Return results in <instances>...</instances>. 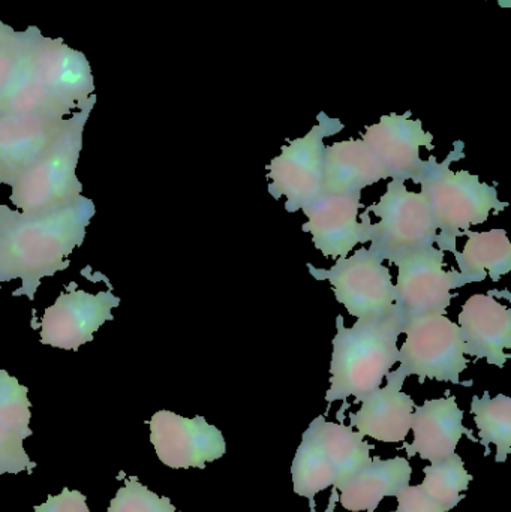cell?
I'll return each instance as SVG.
<instances>
[{"label": "cell", "instance_id": "6da1fadb", "mask_svg": "<svg viewBox=\"0 0 511 512\" xmlns=\"http://www.w3.org/2000/svg\"><path fill=\"white\" fill-rule=\"evenodd\" d=\"M95 213V204L84 195L38 215L6 207L0 221V283L21 280L15 297L35 300L45 277L71 265V255L83 245Z\"/></svg>", "mask_w": 511, "mask_h": 512}, {"label": "cell", "instance_id": "7a4b0ae2", "mask_svg": "<svg viewBox=\"0 0 511 512\" xmlns=\"http://www.w3.org/2000/svg\"><path fill=\"white\" fill-rule=\"evenodd\" d=\"M401 316L393 310L389 316L357 319L351 328L345 327L344 316L336 318V336L330 361V388L327 403L344 400L338 412L348 408V397L363 402L381 387L387 373L398 363V339L401 336Z\"/></svg>", "mask_w": 511, "mask_h": 512}, {"label": "cell", "instance_id": "3957f363", "mask_svg": "<svg viewBox=\"0 0 511 512\" xmlns=\"http://www.w3.org/2000/svg\"><path fill=\"white\" fill-rule=\"evenodd\" d=\"M464 149L465 144L456 141L443 162H438L434 155L429 156L414 179V183L422 186L420 192L428 200L440 231L435 243L440 251L453 254L458 251L456 240L462 231L485 224L492 212H504L509 207V203L498 198L497 186L480 182L479 176L468 171L450 168L452 162L465 158Z\"/></svg>", "mask_w": 511, "mask_h": 512}, {"label": "cell", "instance_id": "277c9868", "mask_svg": "<svg viewBox=\"0 0 511 512\" xmlns=\"http://www.w3.org/2000/svg\"><path fill=\"white\" fill-rule=\"evenodd\" d=\"M95 104L93 93L87 105L69 119H63L50 146L12 183L9 198L17 212L38 215L68 206L83 195L77 167L83 149L84 128Z\"/></svg>", "mask_w": 511, "mask_h": 512}, {"label": "cell", "instance_id": "5b68a950", "mask_svg": "<svg viewBox=\"0 0 511 512\" xmlns=\"http://www.w3.org/2000/svg\"><path fill=\"white\" fill-rule=\"evenodd\" d=\"M401 333L407 334V340L399 349L398 369L390 370L384 378L387 384L402 388L408 376H417L420 384L435 379L465 387L473 385V381L459 379L470 361L465 358L464 340L456 322L441 313H429L405 321Z\"/></svg>", "mask_w": 511, "mask_h": 512}, {"label": "cell", "instance_id": "8992f818", "mask_svg": "<svg viewBox=\"0 0 511 512\" xmlns=\"http://www.w3.org/2000/svg\"><path fill=\"white\" fill-rule=\"evenodd\" d=\"M315 125L305 137L282 147L281 155L272 159L269 167V194L276 201L287 198L285 210L296 213L323 195L324 140L345 128L339 119L318 114Z\"/></svg>", "mask_w": 511, "mask_h": 512}, {"label": "cell", "instance_id": "52a82bcc", "mask_svg": "<svg viewBox=\"0 0 511 512\" xmlns=\"http://www.w3.org/2000/svg\"><path fill=\"white\" fill-rule=\"evenodd\" d=\"M368 210L380 218L369 249L383 261L435 245L438 228L428 200L422 192L408 191L405 182L392 180L380 203Z\"/></svg>", "mask_w": 511, "mask_h": 512}, {"label": "cell", "instance_id": "ba28073f", "mask_svg": "<svg viewBox=\"0 0 511 512\" xmlns=\"http://www.w3.org/2000/svg\"><path fill=\"white\" fill-rule=\"evenodd\" d=\"M383 258L362 248L350 258H338L330 268L308 264L309 273L318 282H329L336 300L357 319L389 316L395 310L396 291L390 268Z\"/></svg>", "mask_w": 511, "mask_h": 512}, {"label": "cell", "instance_id": "9c48e42d", "mask_svg": "<svg viewBox=\"0 0 511 512\" xmlns=\"http://www.w3.org/2000/svg\"><path fill=\"white\" fill-rule=\"evenodd\" d=\"M392 264L399 271L395 307L402 324L429 313L446 315L453 289L467 285L459 271L444 270V252L434 246L398 256Z\"/></svg>", "mask_w": 511, "mask_h": 512}, {"label": "cell", "instance_id": "30bf717a", "mask_svg": "<svg viewBox=\"0 0 511 512\" xmlns=\"http://www.w3.org/2000/svg\"><path fill=\"white\" fill-rule=\"evenodd\" d=\"M362 192L342 195H321L303 207L308 222L302 230L312 236L315 248L324 258H347L356 245H366L374 239V224L369 210L359 215Z\"/></svg>", "mask_w": 511, "mask_h": 512}, {"label": "cell", "instance_id": "8fae6325", "mask_svg": "<svg viewBox=\"0 0 511 512\" xmlns=\"http://www.w3.org/2000/svg\"><path fill=\"white\" fill-rule=\"evenodd\" d=\"M120 298L111 291L90 294L72 286L45 309L39 322L42 345L63 351H78L93 340V334L113 319Z\"/></svg>", "mask_w": 511, "mask_h": 512}, {"label": "cell", "instance_id": "7c38bea8", "mask_svg": "<svg viewBox=\"0 0 511 512\" xmlns=\"http://www.w3.org/2000/svg\"><path fill=\"white\" fill-rule=\"evenodd\" d=\"M150 442L159 460L171 469L206 468V463L227 453L221 430L206 418H183L171 411H159L149 421Z\"/></svg>", "mask_w": 511, "mask_h": 512}, {"label": "cell", "instance_id": "4fadbf2b", "mask_svg": "<svg viewBox=\"0 0 511 512\" xmlns=\"http://www.w3.org/2000/svg\"><path fill=\"white\" fill-rule=\"evenodd\" d=\"M362 137L383 165L387 179L401 182L416 179L423 164L422 147L434 150V135L423 131L422 120L411 119V111L404 116L392 113L381 117L380 122L365 129Z\"/></svg>", "mask_w": 511, "mask_h": 512}, {"label": "cell", "instance_id": "5bb4252c", "mask_svg": "<svg viewBox=\"0 0 511 512\" xmlns=\"http://www.w3.org/2000/svg\"><path fill=\"white\" fill-rule=\"evenodd\" d=\"M30 68L56 98L74 110L87 105L95 92L89 60L63 39L39 36L30 53Z\"/></svg>", "mask_w": 511, "mask_h": 512}, {"label": "cell", "instance_id": "9a60e30c", "mask_svg": "<svg viewBox=\"0 0 511 512\" xmlns=\"http://www.w3.org/2000/svg\"><path fill=\"white\" fill-rule=\"evenodd\" d=\"M459 328L464 340L465 355L488 360L503 369L511 357V310L495 300L494 291L468 298L459 313Z\"/></svg>", "mask_w": 511, "mask_h": 512}, {"label": "cell", "instance_id": "2e32d148", "mask_svg": "<svg viewBox=\"0 0 511 512\" xmlns=\"http://www.w3.org/2000/svg\"><path fill=\"white\" fill-rule=\"evenodd\" d=\"M414 441L404 444L408 457L419 454L431 463L440 462L455 453L462 436L470 430L464 426V411L456 403L455 396L426 400L416 406L411 418Z\"/></svg>", "mask_w": 511, "mask_h": 512}, {"label": "cell", "instance_id": "e0dca14e", "mask_svg": "<svg viewBox=\"0 0 511 512\" xmlns=\"http://www.w3.org/2000/svg\"><path fill=\"white\" fill-rule=\"evenodd\" d=\"M63 119L0 114V185L11 186L50 146Z\"/></svg>", "mask_w": 511, "mask_h": 512}, {"label": "cell", "instance_id": "ac0fdd59", "mask_svg": "<svg viewBox=\"0 0 511 512\" xmlns=\"http://www.w3.org/2000/svg\"><path fill=\"white\" fill-rule=\"evenodd\" d=\"M387 179L383 165L363 140L339 141L326 146L323 162V195L362 192Z\"/></svg>", "mask_w": 511, "mask_h": 512}, {"label": "cell", "instance_id": "d6986e66", "mask_svg": "<svg viewBox=\"0 0 511 512\" xmlns=\"http://www.w3.org/2000/svg\"><path fill=\"white\" fill-rule=\"evenodd\" d=\"M360 403V411L350 414L351 427H356L360 435L384 444H398L407 439L416 403L402 388L387 384Z\"/></svg>", "mask_w": 511, "mask_h": 512}, {"label": "cell", "instance_id": "ffe728a7", "mask_svg": "<svg viewBox=\"0 0 511 512\" xmlns=\"http://www.w3.org/2000/svg\"><path fill=\"white\" fill-rule=\"evenodd\" d=\"M411 475L413 469L407 459L381 460L374 457L371 465L351 475L336 489L341 492L339 501L348 511L375 512L384 498L398 496L410 486Z\"/></svg>", "mask_w": 511, "mask_h": 512}, {"label": "cell", "instance_id": "44dd1931", "mask_svg": "<svg viewBox=\"0 0 511 512\" xmlns=\"http://www.w3.org/2000/svg\"><path fill=\"white\" fill-rule=\"evenodd\" d=\"M308 430L335 469L336 483L333 489H338L351 475L371 465L369 453L374 447L365 442V436L354 432L353 427L327 423L326 418L320 415L312 421Z\"/></svg>", "mask_w": 511, "mask_h": 512}, {"label": "cell", "instance_id": "7402d4cb", "mask_svg": "<svg viewBox=\"0 0 511 512\" xmlns=\"http://www.w3.org/2000/svg\"><path fill=\"white\" fill-rule=\"evenodd\" d=\"M467 236L464 252H455L459 273L465 282H483L486 277L498 282L511 270V245L504 230L462 231L459 237Z\"/></svg>", "mask_w": 511, "mask_h": 512}, {"label": "cell", "instance_id": "603a6c76", "mask_svg": "<svg viewBox=\"0 0 511 512\" xmlns=\"http://www.w3.org/2000/svg\"><path fill=\"white\" fill-rule=\"evenodd\" d=\"M42 35V33H41ZM39 35V36H41ZM38 36V38H39ZM38 41V39H36ZM35 41V42H36ZM35 45V44H33ZM33 48V47H32ZM30 53L14 81L0 98V114H18V116H44L51 119H65L74 113V108L53 95L30 68Z\"/></svg>", "mask_w": 511, "mask_h": 512}, {"label": "cell", "instance_id": "cb8c5ba5", "mask_svg": "<svg viewBox=\"0 0 511 512\" xmlns=\"http://www.w3.org/2000/svg\"><path fill=\"white\" fill-rule=\"evenodd\" d=\"M471 412L479 429L480 444L485 445L489 456V444L497 445V463H504L511 451V399L498 394L492 399L486 391L483 397H473Z\"/></svg>", "mask_w": 511, "mask_h": 512}, {"label": "cell", "instance_id": "d4e9b609", "mask_svg": "<svg viewBox=\"0 0 511 512\" xmlns=\"http://www.w3.org/2000/svg\"><path fill=\"white\" fill-rule=\"evenodd\" d=\"M294 492L309 501H314L317 493L335 486L336 472L324 456L309 430L303 433L302 444L297 450L291 466Z\"/></svg>", "mask_w": 511, "mask_h": 512}, {"label": "cell", "instance_id": "484cf974", "mask_svg": "<svg viewBox=\"0 0 511 512\" xmlns=\"http://www.w3.org/2000/svg\"><path fill=\"white\" fill-rule=\"evenodd\" d=\"M425 481L423 487L428 496H431L438 504L443 505L444 510L450 511L462 501V492H467L471 477L465 469L464 460L458 454H450L440 462L432 463L423 469Z\"/></svg>", "mask_w": 511, "mask_h": 512}, {"label": "cell", "instance_id": "4316f807", "mask_svg": "<svg viewBox=\"0 0 511 512\" xmlns=\"http://www.w3.org/2000/svg\"><path fill=\"white\" fill-rule=\"evenodd\" d=\"M29 426L0 417V475L32 474L36 463L32 462L23 448V441L32 436Z\"/></svg>", "mask_w": 511, "mask_h": 512}, {"label": "cell", "instance_id": "83f0119b", "mask_svg": "<svg viewBox=\"0 0 511 512\" xmlns=\"http://www.w3.org/2000/svg\"><path fill=\"white\" fill-rule=\"evenodd\" d=\"M108 512H177L170 499L150 492L135 477L126 478L125 487L117 490Z\"/></svg>", "mask_w": 511, "mask_h": 512}, {"label": "cell", "instance_id": "f1b7e54d", "mask_svg": "<svg viewBox=\"0 0 511 512\" xmlns=\"http://www.w3.org/2000/svg\"><path fill=\"white\" fill-rule=\"evenodd\" d=\"M39 35L41 30L30 26L26 32H17L9 41L0 45V98L11 86Z\"/></svg>", "mask_w": 511, "mask_h": 512}, {"label": "cell", "instance_id": "f546056e", "mask_svg": "<svg viewBox=\"0 0 511 512\" xmlns=\"http://www.w3.org/2000/svg\"><path fill=\"white\" fill-rule=\"evenodd\" d=\"M396 498L399 505L395 512H447L443 505L428 496L422 486L405 487Z\"/></svg>", "mask_w": 511, "mask_h": 512}, {"label": "cell", "instance_id": "4dcf8cb0", "mask_svg": "<svg viewBox=\"0 0 511 512\" xmlns=\"http://www.w3.org/2000/svg\"><path fill=\"white\" fill-rule=\"evenodd\" d=\"M35 512H90V510L83 493L65 487L60 495L48 496L47 502L35 507Z\"/></svg>", "mask_w": 511, "mask_h": 512}, {"label": "cell", "instance_id": "1f68e13d", "mask_svg": "<svg viewBox=\"0 0 511 512\" xmlns=\"http://www.w3.org/2000/svg\"><path fill=\"white\" fill-rule=\"evenodd\" d=\"M15 33H17V30L12 29V27H9L8 24H5L2 20H0V45H3L6 41H9V39H11Z\"/></svg>", "mask_w": 511, "mask_h": 512}, {"label": "cell", "instance_id": "d6a6232c", "mask_svg": "<svg viewBox=\"0 0 511 512\" xmlns=\"http://www.w3.org/2000/svg\"><path fill=\"white\" fill-rule=\"evenodd\" d=\"M498 5L501 6V8L509 9L511 8V0H497Z\"/></svg>", "mask_w": 511, "mask_h": 512}, {"label": "cell", "instance_id": "836d02e7", "mask_svg": "<svg viewBox=\"0 0 511 512\" xmlns=\"http://www.w3.org/2000/svg\"><path fill=\"white\" fill-rule=\"evenodd\" d=\"M6 206H0V221H2L3 213H5Z\"/></svg>", "mask_w": 511, "mask_h": 512}, {"label": "cell", "instance_id": "e575fe53", "mask_svg": "<svg viewBox=\"0 0 511 512\" xmlns=\"http://www.w3.org/2000/svg\"><path fill=\"white\" fill-rule=\"evenodd\" d=\"M309 502H311V512H317V511H315L314 501H309Z\"/></svg>", "mask_w": 511, "mask_h": 512}]
</instances>
